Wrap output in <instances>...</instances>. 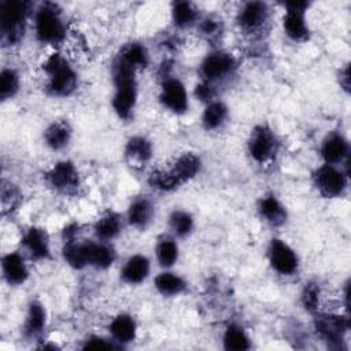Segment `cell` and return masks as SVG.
Listing matches in <instances>:
<instances>
[{"label":"cell","mask_w":351,"mask_h":351,"mask_svg":"<svg viewBox=\"0 0 351 351\" xmlns=\"http://www.w3.org/2000/svg\"><path fill=\"white\" fill-rule=\"evenodd\" d=\"M121 232H122V218L118 213L111 210L100 215L93 225V233L96 239L101 241H111L115 237H118Z\"/></svg>","instance_id":"cell-26"},{"label":"cell","mask_w":351,"mask_h":351,"mask_svg":"<svg viewBox=\"0 0 351 351\" xmlns=\"http://www.w3.org/2000/svg\"><path fill=\"white\" fill-rule=\"evenodd\" d=\"M71 126L64 119H58L51 122L43 134L45 145L52 151H60L70 144L71 140Z\"/></svg>","instance_id":"cell-25"},{"label":"cell","mask_w":351,"mask_h":351,"mask_svg":"<svg viewBox=\"0 0 351 351\" xmlns=\"http://www.w3.org/2000/svg\"><path fill=\"white\" fill-rule=\"evenodd\" d=\"M133 67L123 63L121 59H115L111 69L114 95L111 99V107L118 118L129 119L134 111L137 103V80Z\"/></svg>","instance_id":"cell-1"},{"label":"cell","mask_w":351,"mask_h":351,"mask_svg":"<svg viewBox=\"0 0 351 351\" xmlns=\"http://www.w3.org/2000/svg\"><path fill=\"white\" fill-rule=\"evenodd\" d=\"M282 29L287 37L292 41H306L310 34L308 25L306 22V11L285 8V14L282 16Z\"/></svg>","instance_id":"cell-23"},{"label":"cell","mask_w":351,"mask_h":351,"mask_svg":"<svg viewBox=\"0 0 351 351\" xmlns=\"http://www.w3.org/2000/svg\"><path fill=\"white\" fill-rule=\"evenodd\" d=\"M200 169H202L200 158L193 152H184L174 160L169 171L177 180V182L182 185L193 180L199 174Z\"/></svg>","instance_id":"cell-24"},{"label":"cell","mask_w":351,"mask_h":351,"mask_svg":"<svg viewBox=\"0 0 351 351\" xmlns=\"http://www.w3.org/2000/svg\"><path fill=\"white\" fill-rule=\"evenodd\" d=\"M222 346L226 351H245L251 348V339L241 326L232 324L222 335Z\"/></svg>","instance_id":"cell-31"},{"label":"cell","mask_w":351,"mask_h":351,"mask_svg":"<svg viewBox=\"0 0 351 351\" xmlns=\"http://www.w3.org/2000/svg\"><path fill=\"white\" fill-rule=\"evenodd\" d=\"M86 247V261L88 266L97 270H106L115 262L117 254L110 241H85Z\"/></svg>","instance_id":"cell-19"},{"label":"cell","mask_w":351,"mask_h":351,"mask_svg":"<svg viewBox=\"0 0 351 351\" xmlns=\"http://www.w3.org/2000/svg\"><path fill=\"white\" fill-rule=\"evenodd\" d=\"M339 84L344 90H348L350 88V66L346 64L340 73H339Z\"/></svg>","instance_id":"cell-41"},{"label":"cell","mask_w":351,"mask_h":351,"mask_svg":"<svg viewBox=\"0 0 351 351\" xmlns=\"http://www.w3.org/2000/svg\"><path fill=\"white\" fill-rule=\"evenodd\" d=\"M269 16L267 5L262 1H250L243 5L237 15V22L244 32L254 33L263 27Z\"/></svg>","instance_id":"cell-16"},{"label":"cell","mask_w":351,"mask_h":351,"mask_svg":"<svg viewBox=\"0 0 351 351\" xmlns=\"http://www.w3.org/2000/svg\"><path fill=\"white\" fill-rule=\"evenodd\" d=\"M110 337L118 344V347H123L137 337V322L136 319L126 313H121L115 315L108 324Z\"/></svg>","instance_id":"cell-17"},{"label":"cell","mask_w":351,"mask_h":351,"mask_svg":"<svg viewBox=\"0 0 351 351\" xmlns=\"http://www.w3.org/2000/svg\"><path fill=\"white\" fill-rule=\"evenodd\" d=\"M117 58L121 59L123 63L129 64L130 67H133L134 70H141V69L147 67V64L149 62V53H148L145 45L141 43L126 44L121 49V52Z\"/></svg>","instance_id":"cell-30"},{"label":"cell","mask_w":351,"mask_h":351,"mask_svg":"<svg viewBox=\"0 0 351 351\" xmlns=\"http://www.w3.org/2000/svg\"><path fill=\"white\" fill-rule=\"evenodd\" d=\"M151 270L149 259L143 254H134L129 256L122 269H121V280L129 285H138L147 280Z\"/></svg>","instance_id":"cell-20"},{"label":"cell","mask_w":351,"mask_h":351,"mask_svg":"<svg viewBox=\"0 0 351 351\" xmlns=\"http://www.w3.org/2000/svg\"><path fill=\"white\" fill-rule=\"evenodd\" d=\"M319 154L324 159V163L339 166L348 159V140L341 133L332 132L322 140Z\"/></svg>","instance_id":"cell-14"},{"label":"cell","mask_w":351,"mask_h":351,"mask_svg":"<svg viewBox=\"0 0 351 351\" xmlns=\"http://www.w3.org/2000/svg\"><path fill=\"white\" fill-rule=\"evenodd\" d=\"M247 149L252 160L259 165H265L276 156L278 149V140L267 125H258L250 133Z\"/></svg>","instance_id":"cell-6"},{"label":"cell","mask_w":351,"mask_h":351,"mask_svg":"<svg viewBox=\"0 0 351 351\" xmlns=\"http://www.w3.org/2000/svg\"><path fill=\"white\" fill-rule=\"evenodd\" d=\"M21 88L19 73L12 67H4L0 73V99L1 101L12 99Z\"/></svg>","instance_id":"cell-35"},{"label":"cell","mask_w":351,"mask_h":351,"mask_svg":"<svg viewBox=\"0 0 351 351\" xmlns=\"http://www.w3.org/2000/svg\"><path fill=\"white\" fill-rule=\"evenodd\" d=\"M29 12V1L5 0L0 4V30L4 43L12 45L21 40Z\"/></svg>","instance_id":"cell-4"},{"label":"cell","mask_w":351,"mask_h":351,"mask_svg":"<svg viewBox=\"0 0 351 351\" xmlns=\"http://www.w3.org/2000/svg\"><path fill=\"white\" fill-rule=\"evenodd\" d=\"M126 163L133 169H143L152 158V144L144 136H132L123 149Z\"/></svg>","instance_id":"cell-15"},{"label":"cell","mask_w":351,"mask_h":351,"mask_svg":"<svg viewBox=\"0 0 351 351\" xmlns=\"http://www.w3.org/2000/svg\"><path fill=\"white\" fill-rule=\"evenodd\" d=\"M154 287L162 296L174 298L184 293V291L186 289V282L177 273L165 269L155 277Z\"/></svg>","instance_id":"cell-27"},{"label":"cell","mask_w":351,"mask_h":351,"mask_svg":"<svg viewBox=\"0 0 351 351\" xmlns=\"http://www.w3.org/2000/svg\"><path fill=\"white\" fill-rule=\"evenodd\" d=\"M169 229L173 237H186L192 233L195 221L191 213L185 210H174L167 219Z\"/></svg>","instance_id":"cell-33"},{"label":"cell","mask_w":351,"mask_h":351,"mask_svg":"<svg viewBox=\"0 0 351 351\" xmlns=\"http://www.w3.org/2000/svg\"><path fill=\"white\" fill-rule=\"evenodd\" d=\"M45 182L49 188L59 193H75L81 185V177L77 166L70 160H60L55 163L45 173Z\"/></svg>","instance_id":"cell-7"},{"label":"cell","mask_w":351,"mask_h":351,"mask_svg":"<svg viewBox=\"0 0 351 351\" xmlns=\"http://www.w3.org/2000/svg\"><path fill=\"white\" fill-rule=\"evenodd\" d=\"M47 326V310L45 306L34 299L29 303L23 321V336L27 339H37L43 335Z\"/></svg>","instance_id":"cell-21"},{"label":"cell","mask_w":351,"mask_h":351,"mask_svg":"<svg viewBox=\"0 0 351 351\" xmlns=\"http://www.w3.org/2000/svg\"><path fill=\"white\" fill-rule=\"evenodd\" d=\"M199 29L202 32V34L207 36V37H214L221 32V23L217 18L214 16H207L204 19L200 21Z\"/></svg>","instance_id":"cell-39"},{"label":"cell","mask_w":351,"mask_h":351,"mask_svg":"<svg viewBox=\"0 0 351 351\" xmlns=\"http://www.w3.org/2000/svg\"><path fill=\"white\" fill-rule=\"evenodd\" d=\"M256 210L259 217L270 226H281L287 222V208L274 193L263 195L258 202Z\"/></svg>","instance_id":"cell-18"},{"label":"cell","mask_w":351,"mask_h":351,"mask_svg":"<svg viewBox=\"0 0 351 351\" xmlns=\"http://www.w3.org/2000/svg\"><path fill=\"white\" fill-rule=\"evenodd\" d=\"M21 244L25 255L32 261H45L51 256L49 236L43 228H27L22 234Z\"/></svg>","instance_id":"cell-12"},{"label":"cell","mask_w":351,"mask_h":351,"mask_svg":"<svg viewBox=\"0 0 351 351\" xmlns=\"http://www.w3.org/2000/svg\"><path fill=\"white\" fill-rule=\"evenodd\" d=\"M347 171L335 165L324 163L315 169L313 173V184L318 193L326 199H333L340 195L347 188Z\"/></svg>","instance_id":"cell-5"},{"label":"cell","mask_w":351,"mask_h":351,"mask_svg":"<svg viewBox=\"0 0 351 351\" xmlns=\"http://www.w3.org/2000/svg\"><path fill=\"white\" fill-rule=\"evenodd\" d=\"M81 348H84V350H115L119 347L110 336L104 337V336H99V335H90L84 340Z\"/></svg>","instance_id":"cell-38"},{"label":"cell","mask_w":351,"mask_h":351,"mask_svg":"<svg viewBox=\"0 0 351 351\" xmlns=\"http://www.w3.org/2000/svg\"><path fill=\"white\" fill-rule=\"evenodd\" d=\"M1 274L8 285H22L29 278V267L25 255L18 251L4 254L1 256Z\"/></svg>","instance_id":"cell-13"},{"label":"cell","mask_w":351,"mask_h":351,"mask_svg":"<svg viewBox=\"0 0 351 351\" xmlns=\"http://www.w3.org/2000/svg\"><path fill=\"white\" fill-rule=\"evenodd\" d=\"M228 119V107L219 100L206 103L202 114V125L206 130H217L223 126Z\"/></svg>","instance_id":"cell-29"},{"label":"cell","mask_w":351,"mask_h":351,"mask_svg":"<svg viewBox=\"0 0 351 351\" xmlns=\"http://www.w3.org/2000/svg\"><path fill=\"white\" fill-rule=\"evenodd\" d=\"M160 104L176 115H182L189 108V97L185 85L177 77H167L160 84Z\"/></svg>","instance_id":"cell-9"},{"label":"cell","mask_w":351,"mask_h":351,"mask_svg":"<svg viewBox=\"0 0 351 351\" xmlns=\"http://www.w3.org/2000/svg\"><path fill=\"white\" fill-rule=\"evenodd\" d=\"M154 218V206L148 197L133 199L126 211V222L138 230H144Z\"/></svg>","instance_id":"cell-22"},{"label":"cell","mask_w":351,"mask_h":351,"mask_svg":"<svg viewBox=\"0 0 351 351\" xmlns=\"http://www.w3.org/2000/svg\"><path fill=\"white\" fill-rule=\"evenodd\" d=\"M45 89L53 97H67L78 86V75L74 67L60 53H52L43 63Z\"/></svg>","instance_id":"cell-2"},{"label":"cell","mask_w":351,"mask_h":351,"mask_svg":"<svg viewBox=\"0 0 351 351\" xmlns=\"http://www.w3.org/2000/svg\"><path fill=\"white\" fill-rule=\"evenodd\" d=\"M267 259L271 269L280 276H292L299 269L296 251L281 239H271L267 247Z\"/></svg>","instance_id":"cell-8"},{"label":"cell","mask_w":351,"mask_h":351,"mask_svg":"<svg viewBox=\"0 0 351 351\" xmlns=\"http://www.w3.org/2000/svg\"><path fill=\"white\" fill-rule=\"evenodd\" d=\"M314 326L317 333L322 337V340L328 341V344L330 343L332 346H340L346 332L348 330V318L339 314L315 311Z\"/></svg>","instance_id":"cell-11"},{"label":"cell","mask_w":351,"mask_h":351,"mask_svg":"<svg viewBox=\"0 0 351 351\" xmlns=\"http://www.w3.org/2000/svg\"><path fill=\"white\" fill-rule=\"evenodd\" d=\"M148 182L154 189H158L160 192H171L181 186L169 170H156L151 173Z\"/></svg>","instance_id":"cell-36"},{"label":"cell","mask_w":351,"mask_h":351,"mask_svg":"<svg viewBox=\"0 0 351 351\" xmlns=\"http://www.w3.org/2000/svg\"><path fill=\"white\" fill-rule=\"evenodd\" d=\"M302 304L308 311H318L319 306V288L315 282H307L300 295Z\"/></svg>","instance_id":"cell-37"},{"label":"cell","mask_w":351,"mask_h":351,"mask_svg":"<svg viewBox=\"0 0 351 351\" xmlns=\"http://www.w3.org/2000/svg\"><path fill=\"white\" fill-rule=\"evenodd\" d=\"M34 36L41 44L56 45L66 37V25L60 11L52 3L41 4L34 12Z\"/></svg>","instance_id":"cell-3"},{"label":"cell","mask_w":351,"mask_h":351,"mask_svg":"<svg viewBox=\"0 0 351 351\" xmlns=\"http://www.w3.org/2000/svg\"><path fill=\"white\" fill-rule=\"evenodd\" d=\"M236 69L234 58L225 51H214L204 56L200 63V75L204 82L213 84L229 77Z\"/></svg>","instance_id":"cell-10"},{"label":"cell","mask_w":351,"mask_h":351,"mask_svg":"<svg viewBox=\"0 0 351 351\" xmlns=\"http://www.w3.org/2000/svg\"><path fill=\"white\" fill-rule=\"evenodd\" d=\"M196 18H197V11L195 10L192 3L176 1L171 4V21L177 27L180 29L189 27L196 22Z\"/></svg>","instance_id":"cell-34"},{"label":"cell","mask_w":351,"mask_h":351,"mask_svg":"<svg viewBox=\"0 0 351 351\" xmlns=\"http://www.w3.org/2000/svg\"><path fill=\"white\" fill-rule=\"evenodd\" d=\"M195 95H196V97H199L200 100H203V101H206V103L211 101V100H213V88H211V84L202 81L200 84L196 85V88H195Z\"/></svg>","instance_id":"cell-40"},{"label":"cell","mask_w":351,"mask_h":351,"mask_svg":"<svg viewBox=\"0 0 351 351\" xmlns=\"http://www.w3.org/2000/svg\"><path fill=\"white\" fill-rule=\"evenodd\" d=\"M62 256L64 262L73 269L80 270L88 266L85 241H78V240L64 241V245L62 248Z\"/></svg>","instance_id":"cell-32"},{"label":"cell","mask_w":351,"mask_h":351,"mask_svg":"<svg viewBox=\"0 0 351 351\" xmlns=\"http://www.w3.org/2000/svg\"><path fill=\"white\" fill-rule=\"evenodd\" d=\"M180 256L178 244L173 236H162L158 239L155 245V258L159 266L163 269L173 267Z\"/></svg>","instance_id":"cell-28"}]
</instances>
